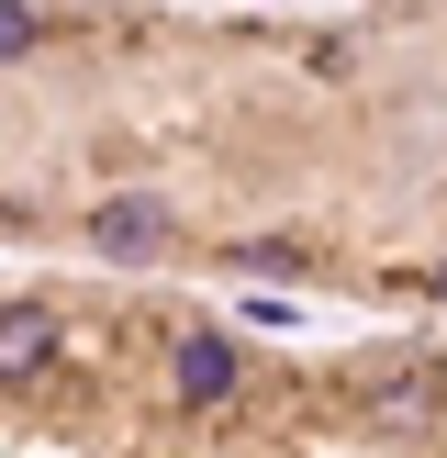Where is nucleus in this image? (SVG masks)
Segmentation results:
<instances>
[{
  "label": "nucleus",
  "mask_w": 447,
  "mask_h": 458,
  "mask_svg": "<svg viewBox=\"0 0 447 458\" xmlns=\"http://www.w3.org/2000/svg\"><path fill=\"white\" fill-rule=\"evenodd\" d=\"M156 235H168V201H146V191H123V201L89 213V246H101V258H146Z\"/></svg>",
  "instance_id": "obj_4"
},
{
  "label": "nucleus",
  "mask_w": 447,
  "mask_h": 458,
  "mask_svg": "<svg viewBox=\"0 0 447 458\" xmlns=\"http://www.w3.org/2000/svg\"><path fill=\"white\" fill-rule=\"evenodd\" d=\"M45 358H56V313L45 302H0V392L45 380Z\"/></svg>",
  "instance_id": "obj_3"
},
{
  "label": "nucleus",
  "mask_w": 447,
  "mask_h": 458,
  "mask_svg": "<svg viewBox=\"0 0 447 458\" xmlns=\"http://www.w3.org/2000/svg\"><path fill=\"white\" fill-rule=\"evenodd\" d=\"M34 45H45V12H34V0H0V67L34 56Z\"/></svg>",
  "instance_id": "obj_5"
},
{
  "label": "nucleus",
  "mask_w": 447,
  "mask_h": 458,
  "mask_svg": "<svg viewBox=\"0 0 447 458\" xmlns=\"http://www.w3.org/2000/svg\"><path fill=\"white\" fill-rule=\"evenodd\" d=\"M168 380H179V403H190V414H224V403H235V347H224L213 325H179V347H168Z\"/></svg>",
  "instance_id": "obj_1"
},
{
  "label": "nucleus",
  "mask_w": 447,
  "mask_h": 458,
  "mask_svg": "<svg viewBox=\"0 0 447 458\" xmlns=\"http://www.w3.org/2000/svg\"><path fill=\"white\" fill-rule=\"evenodd\" d=\"M436 291H447V258H436Z\"/></svg>",
  "instance_id": "obj_6"
},
{
  "label": "nucleus",
  "mask_w": 447,
  "mask_h": 458,
  "mask_svg": "<svg viewBox=\"0 0 447 458\" xmlns=\"http://www.w3.org/2000/svg\"><path fill=\"white\" fill-rule=\"evenodd\" d=\"M358 403H369L380 425H414L425 403H436V369H425V358H358Z\"/></svg>",
  "instance_id": "obj_2"
}]
</instances>
